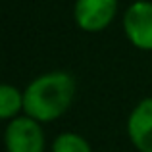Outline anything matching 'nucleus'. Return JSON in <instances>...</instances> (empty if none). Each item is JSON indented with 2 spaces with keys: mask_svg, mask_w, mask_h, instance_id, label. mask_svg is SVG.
Returning <instances> with one entry per match:
<instances>
[{
  "mask_svg": "<svg viewBox=\"0 0 152 152\" xmlns=\"http://www.w3.org/2000/svg\"><path fill=\"white\" fill-rule=\"evenodd\" d=\"M50 152H94L91 142L83 135L73 131H64L56 135L50 145Z\"/></svg>",
  "mask_w": 152,
  "mask_h": 152,
  "instance_id": "7",
  "label": "nucleus"
},
{
  "mask_svg": "<svg viewBox=\"0 0 152 152\" xmlns=\"http://www.w3.org/2000/svg\"><path fill=\"white\" fill-rule=\"evenodd\" d=\"M23 114H25L23 91L18 89L15 85L4 83L0 87V118L4 121H12V119L19 118Z\"/></svg>",
  "mask_w": 152,
  "mask_h": 152,
  "instance_id": "6",
  "label": "nucleus"
},
{
  "mask_svg": "<svg viewBox=\"0 0 152 152\" xmlns=\"http://www.w3.org/2000/svg\"><path fill=\"white\" fill-rule=\"evenodd\" d=\"M77 81L69 71L54 69L37 75L23 89L25 115L41 123L60 119L75 100Z\"/></svg>",
  "mask_w": 152,
  "mask_h": 152,
  "instance_id": "1",
  "label": "nucleus"
},
{
  "mask_svg": "<svg viewBox=\"0 0 152 152\" xmlns=\"http://www.w3.org/2000/svg\"><path fill=\"white\" fill-rule=\"evenodd\" d=\"M123 33L135 48L152 52V2L137 0L123 12Z\"/></svg>",
  "mask_w": 152,
  "mask_h": 152,
  "instance_id": "3",
  "label": "nucleus"
},
{
  "mask_svg": "<svg viewBox=\"0 0 152 152\" xmlns=\"http://www.w3.org/2000/svg\"><path fill=\"white\" fill-rule=\"evenodd\" d=\"M4 145L8 152H45L46 135L42 123L25 114L8 121L4 129Z\"/></svg>",
  "mask_w": 152,
  "mask_h": 152,
  "instance_id": "2",
  "label": "nucleus"
},
{
  "mask_svg": "<svg viewBox=\"0 0 152 152\" xmlns=\"http://www.w3.org/2000/svg\"><path fill=\"white\" fill-rule=\"evenodd\" d=\"M118 8V0H75V25L85 33H100L114 23Z\"/></svg>",
  "mask_w": 152,
  "mask_h": 152,
  "instance_id": "4",
  "label": "nucleus"
},
{
  "mask_svg": "<svg viewBox=\"0 0 152 152\" xmlns=\"http://www.w3.org/2000/svg\"><path fill=\"white\" fill-rule=\"evenodd\" d=\"M125 129L137 152H152V96L142 98L133 106Z\"/></svg>",
  "mask_w": 152,
  "mask_h": 152,
  "instance_id": "5",
  "label": "nucleus"
}]
</instances>
